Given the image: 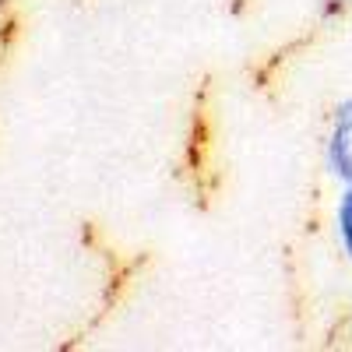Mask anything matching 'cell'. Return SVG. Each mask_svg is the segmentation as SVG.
<instances>
[{
  "label": "cell",
  "mask_w": 352,
  "mask_h": 352,
  "mask_svg": "<svg viewBox=\"0 0 352 352\" xmlns=\"http://www.w3.org/2000/svg\"><path fill=\"white\" fill-rule=\"evenodd\" d=\"M338 240L345 254L352 257V184H345V194L338 201Z\"/></svg>",
  "instance_id": "2"
},
{
  "label": "cell",
  "mask_w": 352,
  "mask_h": 352,
  "mask_svg": "<svg viewBox=\"0 0 352 352\" xmlns=\"http://www.w3.org/2000/svg\"><path fill=\"white\" fill-rule=\"evenodd\" d=\"M328 166L338 180L352 184V99H345L335 113V124L328 134Z\"/></svg>",
  "instance_id": "1"
},
{
  "label": "cell",
  "mask_w": 352,
  "mask_h": 352,
  "mask_svg": "<svg viewBox=\"0 0 352 352\" xmlns=\"http://www.w3.org/2000/svg\"><path fill=\"white\" fill-rule=\"evenodd\" d=\"M345 8H352V0H320V11L324 14H338Z\"/></svg>",
  "instance_id": "3"
}]
</instances>
